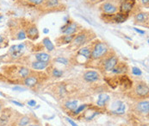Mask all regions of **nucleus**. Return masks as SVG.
<instances>
[{"label": "nucleus", "instance_id": "14", "mask_svg": "<svg viewBox=\"0 0 149 126\" xmlns=\"http://www.w3.org/2000/svg\"><path fill=\"white\" fill-rule=\"evenodd\" d=\"M135 21L136 24H142L148 22V13L146 12H139L135 16Z\"/></svg>", "mask_w": 149, "mask_h": 126}, {"label": "nucleus", "instance_id": "8", "mask_svg": "<svg viewBox=\"0 0 149 126\" xmlns=\"http://www.w3.org/2000/svg\"><path fill=\"white\" fill-rule=\"evenodd\" d=\"M118 63V58L116 55L108 57L103 62V69L105 71H111Z\"/></svg>", "mask_w": 149, "mask_h": 126}, {"label": "nucleus", "instance_id": "21", "mask_svg": "<svg viewBox=\"0 0 149 126\" xmlns=\"http://www.w3.org/2000/svg\"><path fill=\"white\" fill-rule=\"evenodd\" d=\"M48 63L41 62H33L31 63V67L34 69V70H44L48 67Z\"/></svg>", "mask_w": 149, "mask_h": 126}, {"label": "nucleus", "instance_id": "3", "mask_svg": "<svg viewBox=\"0 0 149 126\" xmlns=\"http://www.w3.org/2000/svg\"><path fill=\"white\" fill-rule=\"evenodd\" d=\"M26 48H25V44L24 43H21V44H17V45H13L10 48V50H9V53L10 55L17 59V58H19L21 57L24 51H25Z\"/></svg>", "mask_w": 149, "mask_h": 126}, {"label": "nucleus", "instance_id": "39", "mask_svg": "<svg viewBox=\"0 0 149 126\" xmlns=\"http://www.w3.org/2000/svg\"><path fill=\"white\" fill-rule=\"evenodd\" d=\"M13 89H14V90H19V91H23V89L21 88V87H14Z\"/></svg>", "mask_w": 149, "mask_h": 126}, {"label": "nucleus", "instance_id": "15", "mask_svg": "<svg viewBox=\"0 0 149 126\" xmlns=\"http://www.w3.org/2000/svg\"><path fill=\"white\" fill-rule=\"evenodd\" d=\"M111 72L115 74H123L128 72V66L123 62L117 63V65L111 70Z\"/></svg>", "mask_w": 149, "mask_h": 126}, {"label": "nucleus", "instance_id": "40", "mask_svg": "<svg viewBox=\"0 0 149 126\" xmlns=\"http://www.w3.org/2000/svg\"><path fill=\"white\" fill-rule=\"evenodd\" d=\"M3 42V37L2 35H0V43H2Z\"/></svg>", "mask_w": 149, "mask_h": 126}, {"label": "nucleus", "instance_id": "30", "mask_svg": "<svg viewBox=\"0 0 149 126\" xmlns=\"http://www.w3.org/2000/svg\"><path fill=\"white\" fill-rule=\"evenodd\" d=\"M86 107H87V105H81L78 106L76 108V110L73 111V114L74 115H79V113H81L82 111H84L86 109Z\"/></svg>", "mask_w": 149, "mask_h": 126}, {"label": "nucleus", "instance_id": "20", "mask_svg": "<svg viewBox=\"0 0 149 126\" xmlns=\"http://www.w3.org/2000/svg\"><path fill=\"white\" fill-rule=\"evenodd\" d=\"M38 83V78L34 75H29L24 79V84L28 87H34Z\"/></svg>", "mask_w": 149, "mask_h": 126}, {"label": "nucleus", "instance_id": "35", "mask_svg": "<svg viewBox=\"0 0 149 126\" xmlns=\"http://www.w3.org/2000/svg\"><path fill=\"white\" fill-rule=\"evenodd\" d=\"M66 120H67L71 125H72V126H78L77 125H76V123H75V122H73L72 119H70V118H66Z\"/></svg>", "mask_w": 149, "mask_h": 126}, {"label": "nucleus", "instance_id": "4", "mask_svg": "<svg viewBox=\"0 0 149 126\" xmlns=\"http://www.w3.org/2000/svg\"><path fill=\"white\" fill-rule=\"evenodd\" d=\"M79 30V24L72 22V21H67L65 26L61 28V32L64 35H75L76 32Z\"/></svg>", "mask_w": 149, "mask_h": 126}, {"label": "nucleus", "instance_id": "19", "mask_svg": "<svg viewBox=\"0 0 149 126\" xmlns=\"http://www.w3.org/2000/svg\"><path fill=\"white\" fill-rule=\"evenodd\" d=\"M109 100H110V96L109 95L106 94V93H101L98 96L97 105L99 107H104L107 105V103L109 102Z\"/></svg>", "mask_w": 149, "mask_h": 126}, {"label": "nucleus", "instance_id": "2", "mask_svg": "<svg viewBox=\"0 0 149 126\" xmlns=\"http://www.w3.org/2000/svg\"><path fill=\"white\" fill-rule=\"evenodd\" d=\"M91 34H92V32L89 31V30H82L79 34L75 35L74 38L71 43L72 44V46L77 47V48L84 47L85 44H86L89 41L92 40V37L94 36V35H91Z\"/></svg>", "mask_w": 149, "mask_h": 126}, {"label": "nucleus", "instance_id": "29", "mask_svg": "<svg viewBox=\"0 0 149 126\" xmlns=\"http://www.w3.org/2000/svg\"><path fill=\"white\" fill-rule=\"evenodd\" d=\"M54 62L58 63V64H61V65H68L69 64V61L68 59L63 57V56H60V57H57L54 59Z\"/></svg>", "mask_w": 149, "mask_h": 126}, {"label": "nucleus", "instance_id": "25", "mask_svg": "<svg viewBox=\"0 0 149 126\" xmlns=\"http://www.w3.org/2000/svg\"><path fill=\"white\" fill-rule=\"evenodd\" d=\"M31 72L29 68L27 67H24V66H22L19 70H18V75L21 77V78H23L25 79L26 77H28L29 75H30Z\"/></svg>", "mask_w": 149, "mask_h": 126}, {"label": "nucleus", "instance_id": "10", "mask_svg": "<svg viewBox=\"0 0 149 126\" xmlns=\"http://www.w3.org/2000/svg\"><path fill=\"white\" fill-rule=\"evenodd\" d=\"M126 111V105L121 101H116L112 104V112L115 114H123Z\"/></svg>", "mask_w": 149, "mask_h": 126}, {"label": "nucleus", "instance_id": "12", "mask_svg": "<svg viewBox=\"0 0 149 126\" xmlns=\"http://www.w3.org/2000/svg\"><path fill=\"white\" fill-rule=\"evenodd\" d=\"M137 111L144 115H148L149 112V102L148 100H141L137 103L136 105Z\"/></svg>", "mask_w": 149, "mask_h": 126}, {"label": "nucleus", "instance_id": "6", "mask_svg": "<svg viewBox=\"0 0 149 126\" xmlns=\"http://www.w3.org/2000/svg\"><path fill=\"white\" fill-rule=\"evenodd\" d=\"M135 93L138 97L146 98L148 96L149 93L148 86L145 82H140L136 85V87L135 88Z\"/></svg>", "mask_w": 149, "mask_h": 126}, {"label": "nucleus", "instance_id": "11", "mask_svg": "<svg viewBox=\"0 0 149 126\" xmlns=\"http://www.w3.org/2000/svg\"><path fill=\"white\" fill-rule=\"evenodd\" d=\"M100 79V74L97 71H87L84 73V80L87 82H95Z\"/></svg>", "mask_w": 149, "mask_h": 126}, {"label": "nucleus", "instance_id": "46", "mask_svg": "<svg viewBox=\"0 0 149 126\" xmlns=\"http://www.w3.org/2000/svg\"><path fill=\"white\" fill-rule=\"evenodd\" d=\"M47 126H48V125H47Z\"/></svg>", "mask_w": 149, "mask_h": 126}, {"label": "nucleus", "instance_id": "37", "mask_svg": "<svg viewBox=\"0 0 149 126\" xmlns=\"http://www.w3.org/2000/svg\"><path fill=\"white\" fill-rule=\"evenodd\" d=\"M12 103H13V104H16V105H18V106H23V104L18 103V102H17V101H12Z\"/></svg>", "mask_w": 149, "mask_h": 126}, {"label": "nucleus", "instance_id": "41", "mask_svg": "<svg viewBox=\"0 0 149 126\" xmlns=\"http://www.w3.org/2000/svg\"><path fill=\"white\" fill-rule=\"evenodd\" d=\"M28 126H40L38 125H36V124H31V125H29Z\"/></svg>", "mask_w": 149, "mask_h": 126}, {"label": "nucleus", "instance_id": "32", "mask_svg": "<svg viewBox=\"0 0 149 126\" xmlns=\"http://www.w3.org/2000/svg\"><path fill=\"white\" fill-rule=\"evenodd\" d=\"M27 1L32 4H34V5H40L45 2V0H27Z\"/></svg>", "mask_w": 149, "mask_h": 126}, {"label": "nucleus", "instance_id": "16", "mask_svg": "<svg viewBox=\"0 0 149 126\" xmlns=\"http://www.w3.org/2000/svg\"><path fill=\"white\" fill-rule=\"evenodd\" d=\"M34 57H35L36 61L41 62L48 63L51 61V56H50V55L48 54V53H44V52H40V53L35 54Z\"/></svg>", "mask_w": 149, "mask_h": 126}, {"label": "nucleus", "instance_id": "5", "mask_svg": "<svg viewBox=\"0 0 149 126\" xmlns=\"http://www.w3.org/2000/svg\"><path fill=\"white\" fill-rule=\"evenodd\" d=\"M101 9L103 10V12L105 15H108V16L114 15L118 10L117 6L115 3H113L112 2H105V3H103L102 4V6H101Z\"/></svg>", "mask_w": 149, "mask_h": 126}, {"label": "nucleus", "instance_id": "38", "mask_svg": "<svg viewBox=\"0 0 149 126\" xmlns=\"http://www.w3.org/2000/svg\"><path fill=\"white\" fill-rule=\"evenodd\" d=\"M135 30H136V31L139 32V33H141V34H145V31L140 30H138V29H136V28H135Z\"/></svg>", "mask_w": 149, "mask_h": 126}, {"label": "nucleus", "instance_id": "26", "mask_svg": "<svg viewBox=\"0 0 149 126\" xmlns=\"http://www.w3.org/2000/svg\"><path fill=\"white\" fill-rule=\"evenodd\" d=\"M120 83L125 87V88H129L132 87V81L127 76H121L120 78Z\"/></svg>", "mask_w": 149, "mask_h": 126}, {"label": "nucleus", "instance_id": "45", "mask_svg": "<svg viewBox=\"0 0 149 126\" xmlns=\"http://www.w3.org/2000/svg\"><path fill=\"white\" fill-rule=\"evenodd\" d=\"M2 17H2V16H1V15H0V19H1V18H2Z\"/></svg>", "mask_w": 149, "mask_h": 126}, {"label": "nucleus", "instance_id": "43", "mask_svg": "<svg viewBox=\"0 0 149 126\" xmlns=\"http://www.w3.org/2000/svg\"><path fill=\"white\" fill-rule=\"evenodd\" d=\"M1 109H2V105H1V103H0V112H1Z\"/></svg>", "mask_w": 149, "mask_h": 126}, {"label": "nucleus", "instance_id": "28", "mask_svg": "<svg viewBox=\"0 0 149 126\" xmlns=\"http://www.w3.org/2000/svg\"><path fill=\"white\" fill-rule=\"evenodd\" d=\"M26 37H27V35H26L25 30L21 29V30H19L16 33V37H15V38H16L17 40H24Z\"/></svg>", "mask_w": 149, "mask_h": 126}, {"label": "nucleus", "instance_id": "33", "mask_svg": "<svg viewBox=\"0 0 149 126\" xmlns=\"http://www.w3.org/2000/svg\"><path fill=\"white\" fill-rule=\"evenodd\" d=\"M132 73H133L135 75H141V70H140L139 68H137V67H133V69H132Z\"/></svg>", "mask_w": 149, "mask_h": 126}, {"label": "nucleus", "instance_id": "34", "mask_svg": "<svg viewBox=\"0 0 149 126\" xmlns=\"http://www.w3.org/2000/svg\"><path fill=\"white\" fill-rule=\"evenodd\" d=\"M28 105H30V106H34V105H36V102H35L34 100H30V101L28 102Z\"/></svg>", "mask_w": 149, "mask_h": 126}, {"label": "nucleus", "instance_id": "23", "mask_svg": "<svg viewBox=\"0 0 149 126\" xmlns=\"http://www.w3.org/2000/svg\"><path fill=\"white\" fill-rule=\"evenodd\" d=\"M78 104H79V103H78L77 100H69V101H67V102L65 103V107H66L67 110L73 111H75L76 108L79 106Z\"/></svg>", "mask_w": 149, "mask_h": 126}, {"label": "nucleus", "instance_id": "18", "mask_svg": "<svg viewBox=\"0 0 149 126\" xmlns=\"http://www.w3.org/2000/svg\"><path fill=\"white\" fill-rule=\"evenodd\" d=\"M90 55H91V51L89 47H81L78 51V55L83 57L86 60L90 59Z\"/></svg>", "mask_w": 149, "mask_h": 126}, {"label": "nucleus", "instance_id": "17", "mask_svg": "<svg viewBox=\"0 0 149 126\" xmlns=\"http://www.w3.org/2000/svg\"><path fill=\"white\" fill-rule=\"evenodd\" d=\"M112 17V20L117 23V24H121L123 22H125L128 17V14H124V13H121V12H118V13H116L114 15H111Z\"/></svg>", "mask_w": 149, "mask_h": 126}, {"label": "nucleus", "instance_id": "13", "mask_svg": "<svg viewBox=\"0 0 149 126\" xmlns=\"http://www.w3.org/2000/svg\"><path fill=\"white\" fill-rule=\"evenodd\" d=\"M75 35H61L60 37L57 38L56 42L58 45H65V44H69L72 42V41L73 40Z\"/></svg>", "mask_w": 149, "mask_h": 126}, {"label": "nucleus", "instance_id": "7", "mask_svg": "<svg viewBox=\"0 0 149 126\" xmlns=\"http://www.w3.org/2000/svg\"><path fill=\"white\" fill-rule=\"evenodd\" d=\"M136 0H122L120 5V12L128 14L133 10Z\"/></svg>", "mask_w": 149, "mask_h": 126}, {"label": "nucleus", "instance_id": "22", "mask_svg": "<svg viewBox=\"0 0 149 126\" xmlns=\"http://www.w3.org/2000/svg\"><path fill=\"white\" fill-rule=\"evenodd\" d=\"M42 44L44 45V47L47 48L48 51L52 52L54 49V45L53 44V42H51V40L48 37H45L42 40Z\"/></svg>", "mask_w": 149, "mask_h": 126}, {"label": "nucleus", "instance_id": "42", "mask_svg": "<svg viewBox=\"0 0 149 126\" xmlns=\"http://www.w3.org/2000/svg\"><path fill=\"white\" fill-rule=\"evenodd\" d=\"M141 126H148V124H144V125H141Z\"/></svg>", "mask_w": 149, "mask_h": 126}, {"label": "nucleus", "instance_id": "1", "mask_svg": "<svg viewBox=\"0 0 149 126\" xmlns=\"http://www.w3.org/2000/svg\"><path fill=\"white\" fill-rule=\"evenodd\" d=\"M90 51H91L90 58H92L93 60H98L107 55L109 52V48L106 43L103 42H97L94 44Z\"/></svg>", "mask_w": 149, "mask_h": 126}, {"label": "nucleus", "instance_id": "44", "mask_svg": "<svg viewBox=\"0 0 149 126\" xmlns=\"http://www.w3.org/2000/svg\"><path fill=\"white\" fill-rule=\"evenodd\" d=\"M44 32H45V33H48V30H44Z\"/></svg>", "mask_w": 149, "mask_h": 126}, {"label": "nucleus", "instance_id": "24", "mask_svg": "<svg viewBox=\"0 0 149 126\" xmlns=\"http://www.w3.org/2000/svg\"><path fill=\"white\" fill-rule=\"evenodd\" d=\"M59 0H45V2L42 4H44L46 8H56L59 5Z\"/></svg>", "mask_w": 149, "mask_h": 126}, {"label": "nucleus", "instance_id": "27", "mask_svg": "<svg viewBox=\"0 0 149 126\" xmlns=\"http://www.w3.org/2000/svg\"><path fill=\"white\" fill-rule=\"evenodd\" d=\"M30 118L28 116H24L20 118L18 122V126H28L30 124Z\"/></svg>", "mask_w": 149, "mask_h": 126}, {"label": "nucleus", "instance_id": "9", "mask_svg": "<svg viewBox=\"0 0 149 126\" xmlns=\"http://www.w3.org/2000/svg\"><path fill=\"white\" fill-rule=\"evenodd\" d=\"M25 32H26L27 37H29L32 41H35L39 37V30L37 29V26L34 24H30L27 28V30H25Z\"/></svg>", "mask_w": 149, "mask_h": 126}, {"label": "nucleus", "instance_id": "31", "mask_svg": "<svg viewBox=\"0 0 149 126\" xmlns=\"http://www.w3.org/2000/svg\"><path fill=\"white\" fill-rule=\"evenodd\" d=\"M63 75V72L58 69V68H54L53 70V76L54 77H56V78H60L61 76Z\"/></svg>", "mask_w": 149, "mask_h": 126}, {"label": "nucleus", "instance_id": "36", "mask_svg": "<svg viewBox=\"0 0 149 126\" xmlns=\"http://www.w3.org/2000/svg\"><path fill=\"white\" fill-rule=\"evenodd\" d=\"M141 2L144 5H148L149 0H141Z\"/></svg>", "mask_w": 149, "mask_h": 126}]
</instances>
